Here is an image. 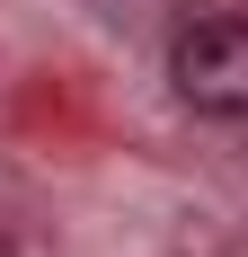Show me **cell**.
Returning <instances> with one entry per match:
<instances>
[{"label": "cell", "mask_w": 248, "mask_h": 257, "mask_svg": "<svg viewBox=\"0 0 248 257\" xmlns=\"http://www.w3.org/2000/svg\"><path fill=\"white\" fill-rule=\"evenodd\" d=\"M169 80L195 115H248V18H204L169 45Z\"/></svg>", "instance_id": "obj_1"}]
</instances>
